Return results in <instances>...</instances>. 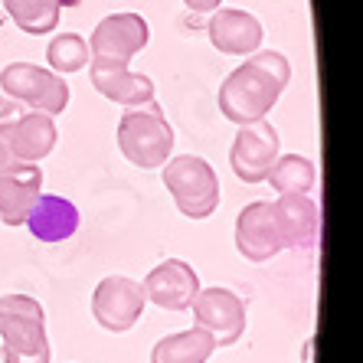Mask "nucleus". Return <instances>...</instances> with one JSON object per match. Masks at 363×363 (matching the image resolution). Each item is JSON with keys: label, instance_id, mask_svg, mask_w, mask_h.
I'll use <instances>...</instances> for the list:
<instances>
[{"label": "nucleus", "instance_id": "obj_14", "mask_svg": "<svg viewBox=\"0 0 363 363\" xmlns=\"http://www.w3.org/2000/svg\"><path fill=\"white\" fill-rule=\"evenodd\" d=\"M206 36L220 52L226 56H249V52L262 50V23L236 7H220L213 10L210 23H206Z\"/></svg>", "mask_w": 363, "mask_h": 363}, {"label": "nucleus", "instance_id": "obj_15", "mask_svg": "<svg viewBox=\"0 0 363 363\" xmlns=\"http://www.w3.org/2000/svg\"><path fill=\"white\" fill-rule=\"evenodd\" d=\"M43 194L40 164H17L0 170V220L7 226H23L26 213Z\"/></svg>", "mask_w": 363, "mask_h": 363}, {"label": "nucleus", "instance_id": "obj_21", "mask_svg": "<svg viewBox=\"0 0 363 363\" xmlns=\"http://www.w3.org/2000/svg\"><path fill=\"white\" fill-rule=\"evenodd\" d=\"M46 60H50L56 76H69V72H79V69L89 66L92 52H89V43L79 33H60V36H52L50 50H46Z\"/></svg>", "mask_w": 363, "mask_h": 363}, {"label": "nucleus", "instance_id": "obj_16", "mask_svg": "<svg viewBox=\"0 0 363 363\" xmlns=\"http://www.w3.org/2000/svg\"><path fill=\"white\" fill-rule=\"evenodd\" d=\"M23 226L30 229L36 242H66L79 229V210L76 203L60 194H40L26 213Z\"/></svg>", "mask_w": 363, "mask_h": 363}, {"label": "nucleus", "instance_id": "obj_7", "mask_svg": "<svg viewBox=\"0 0 363 363\" xmlns=\"http://www.w3.org/2000/svg\"><path fill=\"white\" fill-rule=\"evenodd\" d=\"M194 311V328H203L213 337L216 347H233L245 334L249 314H245V301L229 291V288H200L190 304Z\"/></svg>", "mask_w": 363, "mask_h": 363}, {"label": "nucleus", "instance_id": "obj_10", "mask_svg": "<svg viewBox=\"0 0 363 363\" xmlns=\"http://www.w3.org/2000/svg\"><path fill=\"white\" fill-rule=\"evenodd\" d=\"M279 161V131L272 121H252L239 125V135L229 151V164L242 184H265L272 164Z\"/></svg>", "mask_w": 363, "mask_h": 363}, {"label": "nucleus", "instance_id": "obj_18", "mask_svg": "<svg viewBox=\"0 0 363 363\" xmlns=\"http://www.w3.org/2000/svg\"><path fill=\"white\" fill-rule=\"evenodd\" d=\"M216 350L213 337L203 328H186L157 340L151 350V363H206Z\"/></svg>", "mask_w": 363, "mask_h": 363}, {"label": "nucleus", "instance_id": "obj_24", "mask_svg": "<svg viewBox=\"0 0 363 363\" xmlns=\"http://www.w3.org/2000/svg\"><path fill=\"white\" fill-rule=\"evenodd\" d=\"M82 0H60V7H79Z\"/></svg>", "mask_w": 363, "mask_h": 363}, {"label": "nucleus", "instance_id": "obj_4", "mask_svg": "<svg viewBox=\"0 0 363 363\" xmlns=\"http://www.w3.org/2000/svg\"><path fill=\"white\" fill-rule=\"evenodd\" d=\"M164 186L174 196L177 210L186 220H206L220 206V177L210 167V161H203L196 154H180V157H167L164 164Z\"/></svg>", "mask_w": 363, "mask_h": 363}, {"label": "nucleus", "instance_id": "obj_17", "mask_svg": "<svg viewBox=\"0 0 363 363\" xmlns=\"http://www.w3.org/2000/svg\"><path fill=\"white\" fill-rule=\"evenodd\" d=\"M89 79L101 95L115 105L135 108L144 101H154V82L144 72H131V66H111V62H89Z\"/></svg>", "mask_w": 363, "mask_h": 363}, {"label": "nucleus", "instance_id": "obj_1", "mask_svg": "<svg viewBox=\"0 0 363 363\" xmlns=\"http://www.w3.org/2000/svg\"><path fill=\"white\" fill-rule=\"evenodd\" d=\"M291 79V62L279 50H255L220 85V111L233 125L262 121Z\"/></svg>", "mask_w": 363, "mask_h": 363}, {"label": "nucleus", "instance_id": "obj_11", "mask_svg": "<svg viewBox=\"0 0 363 363\" xmlns=\"http://www.w3.org/2000/svg\"><path fill=\"white\" fill-rule=\"evenodd\" d=\"M272 223L279 233L281 249H314L321 233V210L311 194H281L272 203Z\"/></svg>", "mask_w": 363, "mask_h": 363}, {"label": "nucleus", "instance_id": "obj_9", "mask_svg": "<svg viewBox=\"0 0 363 363\" xmlns=\"http://www.w3.org/2000/svg\"><path fill=\"white\" fill-rule=\"evenodd\" d=\"M144 304H147V298H144L141 281L128 279V275H108V279H101L99 288H95L92 314L105 330L125 334V330H131L141 321Z\"/></svg>", "mask_w": 363, "mask_h": 363}, {"label": "nucleus", "instance_id": "obj_3", "mask_svg": "<svg viewBox=\"0 0 363 363\" xmlns=\"http://www.w3.org/2000/svg\"><path fill=\"white\" fill-rule=\"evenodd\" d=\"M118 147L128 161L141 170L164 167L174 151V128L157 101L128 108L118 121Z\"/></svg>", "mask_w": 363, "mask_h": 363}, {"label": "nucleus", "instance_id": "obj_6", "mask_svg": "<svg viewBox=\"0 0 363 363\" xmlns=\"http://www.w3.org/2000/svg\"><path fill=\"white\" fill-rule=\"evenodd\" d=\"M56 147V121L43 111H26L13 121H0V170L17 164H40Z\"/></svg>", "mask_w": 363, "mask_h": 363}, {"label": "nucleus", "instance_id": "obj_13", "mask_svg": "<svg viewBox=\"0 0 363 363\" xmlns=\"http://www.w3.org/2000/svg\"><path fill=\"white\" fill-rule=\"evenodd\" d=\"M236 249L245 262H272L281 252L269 200L249 203L236 216Z\"/></svg>", "mask_w": 363, "mask_h": 363}, {"label": "nucleus", "instance_id": "obj_19", "mask_svg": "<svg viewBox=\"0 0 363 363\" xmlns=\"http://www.w3.org/2000/svg\"><path fill=\"white\" fill-rule=\"evenodd\" d=\"M265 184H272L275 194H311L318 184V167L301 154H279V161L272 164Z\"/></svg>", "mask_w": 363, "mask_h": 363}, {"label": "nucleus", "instance_id": "obj_20", "mask_svg": "<svg viewBox=\"0 0 363 363\" xmlns=\"http://www.w3.org/2000/svg\"><path fill=\"white\" fill-rule=\"evenodd\" d=\"M10 20L30 36L52 33L60 26V0H4Z\"/></svg>", "mask_w": 363, "mask_h": 363}, {"label": "nucleus", "instance_id": "obj_12", "mask_svg": "<svg viewBox=\"0 0 363 363\" xmlns=\"http://www.w3.org/2000/svg\"><path fill=\"white\" fill-rule=\"evenodd\" d=\"M141 288L151 304H157L161 311L177 314V311H190V304H194L196 291H200V275L184 259H167V262L154 265L147 272Z\"/></svg>", "mask_w": 363, "mask_h": 363}, {"label": "nucleus", "instance_id": "obj_23", "mask_svg": "<svg viewBox=\"0 0 363 363\" xmlns=\"http://www.w3.org/2000/svg\"><path fill=\"white\" fill-rule=\"evenodd\" d=\"M13 108H17V101H10L7 95L0 92V121H7V118H10V111H13Z\"/></svg>", "mask_w": 363, "mask_h": 363}, {"label": "nucleus", "instance_id": "obj_25", "mask_svg": "<svg viewBox=\"0 0 363 363\" xmlns=\"http://www.w3.org/2000/svg\"><path fill=\"white\" fill-rule=\"evenodd\" d=\"M304 363H308V360H304Z\"/></svg>", "mask_w": 363, "mask_h": 363}, {"label": "nucleus", "instance_id": "obj_22", "mask_svg": "<svg viewBox=\"0 0 363 363\" xmlns=\"http://www.w3.org/2000/svg\"><path fill=\"white\" fill-rule=\"evenodd\" d=\"M184 4L194 10V13H213V10H220L223 0H184Z\"/></svg>", "mask_w": 363, "mask_h": 363}, {"label": "nucleus", "instance_id": "obj_2", "mask_svg": "<svg viewBox=\"0 0 363 363\" xmlns=\"http://www.w3.org/2000/svg\"><path fill=\"white\" fill-rule=\"evenodd\" d=\"M0 340L4 363H50L43 304L30 295H0Z\"/></svg>", "mask_w": 363, "mask_h": 363}, {"label": "nucleus", "instance_id": "obj_8", "mask_svg": "<svg viewBox=\"0 0 363 363\" xmlns=\"http://www.w3.org/2000/svg\"><path fill=\"white\" fill-rule=\"evenodd\" d=\"M151 40V26L138 13H111L92 30L89 52L95 62H111V66H131L138 52Z\"/></svg>", "mask_w": 363, "mask_h": 363}, {"label": "nucleus", "instance_id": "obj_5", "mask_svg": "<svg viewBox=\"0 0 363 363\" xmlns=\"http://www.w3.org/2000/svg\"><path fill=\"white\" fill-rule=\"evenodd\" d=\"M0 92L10 101L26 105L30 111L43 115H62L69 105V82L56 76L52 69L33 66V62H10L0 72Z\"/></svg>", "mask_w": 363, "mask_h": 363}]
</instances>
